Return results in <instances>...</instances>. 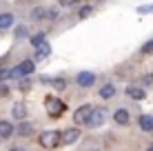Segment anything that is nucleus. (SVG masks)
Wrapping results in <instances>:
<instances>
[{"label":"nucleus","instance_id":"nucleus-1","mask_svg":"<svg viewBox=\"0 0 153 151\" xmlns=\"http://www.w3.org/2000/svg\"><path fill=\"white\" fill-rule=\"evenodd\" d=\"M36 69V62L33 60H22L20 65L13 67V80H22V78H29L31 74H33Z\"/></svg>","mask_w":153,"mask_h":151},{"label":"nucleus","instance_id":"nucleus-2","mask_svg":"<svg viewBox=\"0 0 153 151\" xmlns=\"http://www.w3.org/2000/svg\"><path fill=\"white\" fill-rule=\"evenodd\" d=\"M104 120H107V107H93L91 116H89V120H87V127L98 129L100 124H104Z\"/></svg>","mask_w":153,"mask_h":151},{"label":"nucleus","instance_id":"nucleus-3","mask_svg":"<svg viewBox=\"0 0 153 151\" xmlns=\"http://www.w3.org/2000/svg\"><path fill=\"white\" fill-rule=\"evenodd\" d=\"M38 142H40V147H45V149H56L58 144H60V133L58 131H42Z\"/></svg>","mask_w":153,"mask_h":151},{"label":"nucleus","instance_id":"nucleus-4","mask_svg":"<svg viewBox=\"0 0 153 151\" xmlns=\"http://www.w3.org/2000/svg\"><path fill=\"white\" fill-rule=\"evenodd\" d=\"M45 107H47V113H49L51 118H58L62 111H65V102L58 100V98H53V96H49L45 100Z\"/></svg>","mask_w":153,"mask_h":151},{"label":"nucleus","instance_id":"nucleus-5","mask_svg":"<svg viewBox=\"0 0 153 151\" xmlns=\"http://www.w3.org/2000/svg\"><path fill=\"white\" fill-rule=\"evenodd\" d=\"M91 111H93V107H91V105H82V107H78V109H76V113H73V122H76V124H82V127H87V120H89V116H91Z\"/></svg>","mask_w":153,"mask_h":151},{"label":"nucleus","instance_id":"nucleus-6","mask_svg":"<svg viewBox=\"0 0 153 151\" xmlns=\"http://www.w3.org/2000/svg\"><path fill=\"white\" fill-rule=\"evenodd\" d=\"M78 140H80V129L78 127H71L60 133V144H76Z\"/></svg>","mask_w":153,"mask_h":151},{"label":"nucleus","instance_id":"nucleus-7","mask_svg":"<svg viewBox=\"0 0 153 151\" xmlns=\"http://www.w3.org/2000/svg\"><path fill=\"white\" fill-rule=\"evenodd\" d=\"M76 82H78V87H91L93 82H96V74H91V71H80V74L76 76Z\"/></svg>","mask_w":153,"mask_h":151},{"label":"nucleus","instance_id":"nucleus-8","mask_svg":"<svg viewBox=\"0 0 153 151\" xmlns=\"http://www.w3.org/2000/svg\"><path fill=\"white\" fill-rule=\"evenodd\" d=\"M13 131H16L13 122H9V120H0V140L11 138V136H13Z\"/></svg>","mask_w":153,"mask_h":151},{"label":"nucleus","instance_id":"nucleus-9","mask_svg":"<svg viewBox=\"0 0 153 151\" xmlns=\"http://www.w3.org/2000/svg\"><path fill=\"white\" fill-rule=\"evenodd\" d=\"M126 96L133 98V100H144V98H146V91L142 89V87L131 85V87H126Z\"/></svg>","mask_w":153,"mask_h":151},{"label":"nucleus","instance_id":"nucleus-10","mask_svg":"<svg viewBox=\"0 0 153 151\" xmlns=\"http://www.w3.org/2000/svg\"><path fill=\"white\" fill-rule=\"evenodd\" d=\"M49 56H51V45H49V42H45V45L36 47V56H33V60H47Z\"/></svg>","mask_w":153,"mask_h":151},{"label":"nucleus","instance_id":"nucleus-11","mask_svg":"<svg viewBox=\"0 0 153 151\" xmlns=\"http://www.w3.org/2000/svg\"><path fill=\"white\" fill-rule=\"evenodd\" d=\"M11 116L16 120H25V118H27V107H25V102H16L11 107Z\"/></svg>","mask_w":153,"mask_h":151},{"label":"nucleus","instance_id":"nucleus-12","mask_svg":"<svg viewBox=\"0 0 153 151\" xmlns=\"http://www.w3.org/2000/svg\"><path fill=\"white\" fill-rule=\"evenodd\" d=\"M113 120L118 122V124H129V120H131V116H129V111H126V109H118V111L113 113Z\"/></svg>","mask_w":153,"mask_h":151},{"label":"nucleus","instance_id":"nucleus-13","mask_svg":"<svg viewBox=\"0 0 153 151\" xmlns=\"http://www.w3.org/2000/svg\"><path fill=\"white\" fill-rule=\"evenodd\" d=\"M138 124H140V129L142 131H153V116H140L138 118Z\"/></svg>","mask_w":153,"mask_h":151},{"label":"nucleus","instance_id":"nucleus-14","mask_svg":"<svg viewBox=\"0 0 153 151\" xmlns=\"http://www.w3.org/2000/svg\"><path fill=\"white\" fill-rule=\"evenodd\" d=\"M16 133H18V136H31V133H33V122H20L18 127H16Z\"/></svg>","mask_w":153,"mask_h":151},{"label":"nucleus","instance_id":"nucleus-15","mask_svg":"<svg viewBox=\"0 0 153 151\" xmlns=\"http://www.w3.org/2000/svg\"><path fill=\"white\" fill-rule=\"evenodd\" d=\"M100 98H104V100H109V98H113L115 96V87L113 85H104V87H100Z\"/></svg>","mask_w":153,"mask_h":151},{"label":"nucleus","instance_id":"nucleus-16","mask_svg":"<svg viewBox=\"0 0 153 151\" xmlns=\"http://www.w3.org/2000/svg\"><path fill=\"white\" fill-rule=\"evenodd\" d=\"M13 25V13H0V29H9Z\"/></svg>","mask_w":153,"mask_h":151},{"label":"nucleus","instance_id":"nucleus-17","mask_svg":"<svg viewBox=\"0 0 153 151\" xmlns=\"http://www.w3.org/2000/svg\"><path fill=\"white\" fill-rule=\"evenodd\" d=\"M45 42H47V33H45V31H38L36 36H31V45H33V47H40Z\"/></svg>","mask_w":153,"mask_h":151},{"label":"nucleus","instance_id":"nucleus-18","mask_svg":"<svg viewBox=\"0 0 153 151\" xmlns=\"http://www.w3.org/2000/svg\"><path fill=\"white\" fill-rule=\"evenodd\" d=\"M51 87L56 91H62V89H67V80L65 78H51Z\"/></svg>","mask_w":153,"mask_h":151},{"label":"nucleus","instance_id":"nucleus-19","mask_svg":"<svg viewBox=\"0 0 153 151\" xmlns=\"http://www.w3.org/2000/svg\"><path fill=\"white\" fill-rule=\"evenodd\" d=\"M91 11H93V9H91V4H82V7L78 9V18H80V20L89 18V16H91Z\"/></svg>","mask_w":153,"mask_h":151},{"label":"nucleus","instance_id":"nucleus-20","mask_svg":"<svg viewBox=\"0 0 153 151\" xmlns=\"http://www.w3.org/2000/svg\"><path fill=\"white\" fill-rule=\"evenodd\" d=\"M13 78V69H0V82H7Z\"/></svg>","mask_w":153,"mask_h":151},{"label":"nucleus","instance_id":"nucleus-21","mask_svg":"<svg viewBox=\"0 0 153 151\" xmlns=\"http://www.w3.org/2000/svg\"><path fill=\"white\" fill-rule=\"evenodd\" d=\"M45 9H42V7H36V9H31V18H33V20H42V18H45Z\"/></svg>","mask_w":153,"mask_h":151},{"label":"nucleus","instance_id":"nucleus-22","mask_svg":"<svg viewBox=\"0 0 153 151\" xmlns=\"http://www.w3.org/2000/svg\"><path fill=\"white\" fill-rule=\"evenodd\" d=\"M18 89H20V91H29V89H31V80H29V78L18 80Z\"/></svg>","mask_w":153,"mask_h":151},{"label":"nucleus","instance_id":"nucleus-23","mask_svg":"<svg viewBox=\"0 0 153 151\" xmlns=\"http://www.w3.org/2000/svg\"><path fill=\"white\" fill-rule=\"evenodd\" d=\"M142 54H153V38L149 40V42H144V45H142Z\"/></svg>","mask_w":153,"mask_h":151},{"label":"nucleus","instance_id":"nucleus-24","mask_svg":"<svg viewBox=\"0 0 153 151\" xmlns=\"http://www.w3.org/2000/svg\"><path fill=\"white\" fill-rule=\"evenodd\" d=\"M16 38H27V27H16Z\"/></svg>","mask_w":153,"mask_h":151},{"label":"nucleus","instance_id":"nucleus-25","mask_svg":"<svg viewBox=\"0 0 153 151\" xmlns=\"http://www.w3.org/2000/svg\"><path fill=\"white\" fill-rule=\"evenodd\" d=\"M142 85H153V74H149V76L142 78Z\"/></svg>","mask_w":153,"mask_h":151},{"label":"nucleus","instance_id":"nucleus-26","mask_svg":"<svg viewBox=\"0 0 153 151\" xmlns=\"http://www.w3.org/2000/svg\"><path fill=\"white\" fill-rule=\"evenodd\" d=\"M11 151H25V149H22V147H13Z\"/></svg>","mask_w":153,"mask_h":151},{"label":"nucleus","instance_id":"nucleus-27","mask_svg":"<svg viewBox=\"0 0 153 151\" xmlns=\"http://www.w3.org/2000/svg\"><path fill=\"white\" fill-rule=\"evenodd\" d=\"M146 151H153V144H151V147H149V149H146Z\"/></svg>","mask_w":153,"mask_h":151},{"label":"nucleus","instance_id":"nucleus-28","mask_svg":"<svg viewBox=\"0 0 153 151\" xmlns=\"http://www.w3.org/2000/svg\"><path fill=\"white\" fill-rule=\"evenodd\" d=\"M96 151H98V149H96Z\"/></svg>","mask_w":153,"mask_h":151}]
</instances>
